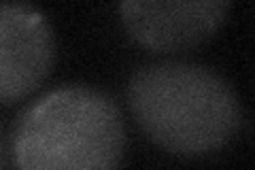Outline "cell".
<instances>
[{
  "mask_svg": "<svg viewBox=\"0 0 255 170\" xmlns=\"http://www.w3.org/2000/svg\"><path fill=\"white\" fill-rule=\"evenodd\" d=\"M126 98L140 132L181 158L226 149L243 126L236 90L215 68L198 62L147 64L130 77Z\"/></svg>",
  "mask_w": 255,
  "mask_h": 170,
  "instance_id": "cell-1",
  "label": "cell"
},
{
  "mask_svg": "<svg viewBox=\"0 0 255 170\" xmlns=\"http://www.w3.org/2000/svg\"><path fill=\"white\" fill-rule=\"evenodd\" d=\"M9 153L26 170L113 168L126 153L124 115L98 87H58L19 113Z\"/></svg>",
  "mask_w": 255,
  "mask_h": 170,
  "instance_id": "cell-2",
  "label": "cell"
},
{
  "mask_svg": "<svg viewBox=\"0 0 255 170\" xmlns=\"http://www.w3.org/2000/svg\"><path fill=\"white\" fill-rule=\"evenodd\" d=\"M232 0H122L130 38L153 53H181L202 45L228 17Z\"/></svg>",
  "mask_w": 255,
  "mask_h": 170,
  "instance_id": "cell-3",
  "label": "cell"
},
{
  "mask_svg": "<svg viewBox=\"0 0 255 170\" xmlns=\"http://www.w3.org/2000/svg\"><path fill=\"white\" fill-rule=\"evenodd\" d=\"M55 62V34L45 15L26 2L0 0V104L34 94Z\"/></svg>",
  "mask_w": 255,
  "mask_h": 170,
  "instance_id": "cell-4",
  "label": "cell"
},
{
  "mask_svg": "<svg viewBox=\"0 0 255 170\" xmlns=\"http://www.w3.org/2000/svg\"><path fill=\"white\" fill-rule=\"evenodd\" d=\"M9 158H11V153H9V147H6V143H4L2 130H0V166L9 164Z\"/></svg>",
  "mask_w": 255,
  "mask_h": 170,
  "instance_id": "cell-5",
  "label": "cell"
}]
</instances>
